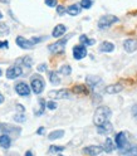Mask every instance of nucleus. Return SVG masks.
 Segmentation results:
<instances>
[{
  "instance_id": "25",
  "label": "nucleus",
  "mask_w": 137,
  "mask_h": 156,
  "mask_svg": "<svg viewBox=\"0 0 137 156\" xmlns=\"http://www.w3.org/2000/svg\"><path fill=\"white\" fill-rule=\"evenodd\" d=\"M123 154H125V156H137V146L136 145L130 146L126 151H123Z\"/></svg>"
},
{
  "instance_id": "38",
  "label": "nucleus",
  "mask_w": 137,
  "mask_h": 156,
  "mask_svg": "<svg viewBox=\"0 0 137 156\" xmlns=\"http://www.w3.org/2000/svg\"><path fill=\"white\" fill-rule=\"evenodd\" d=\"M8 45H9V43H8V41H4V42H0V48H2V49H6L8 48Z\"/></svg>"
},
{
  "instance_id": "9",
  "label": "nucleus",
  "mask_w": 137,
  "mask_h": 156,
  "mask_svg": "<svg viewBox=\"0 0 137 156\" xmlns=\"http://www.w3.org/2000/svg\"><path fill=\"white\" fill-rule=\"evenodd\" d=\"M102 151H103L102 146H98V145L87 146V147L83 149V154H86V155H88V156H97V155H100Z\"/></svg>"
},
{
  "instance_id": "34",
  "label": "nucleus",
  "mask_w": 137,
  "mask_h": 156,
  "mask_svg": "<svg viewBox=\"0 0 137 156\" xmlns=\"http://www.w3.org/2000/svg\"><path fill=\"white\" fill-rule=\"evenodd\" d=\"M45 4L48 6H51V8H54L58 4V0H45Z\"/></svg>"
},
{
  "instance_id": "12",
  "label": "nucleus",
  "mask_w": 137,
  "mask_h": 156,
  "mask_svg": "<svg viewBox=\"0 0 137 156\" xmlns=\"http://www.w3.org/2000/svg\"><path fill=\"white\" fill-rule=\"evenodd\" d=\"M97 131H98V133H101V135H108L113 131V126L111 122L107 121V122L102 123L101 126H97Z\"/></svg>"
},
{
  "instance_id": "42",
  "label": "nucleus",
  "mask_w": 137,
  "mask_h": 156,
  "mask_svg": "<svg viewBox=\"0 0 137 156\" xmlns=\"http://www.w3.org/2000/svg\"><path fill=\"white\" fill-rule=\"evenodd\" d=\"M3 102H4V96L0 93V103H3Z\"/></svg>"
},
{
  "instance_id": "8",
  "label": "nucleus",
  "mask_w": 137,
  "mask_h": 156,
  "mask_svg": "<svg viewBox=\"0 0 137 156\" xmlns=\"http://www.w3.org/2000/svg\"><path fill=\"white\" fill-rule=\"evenodd\" d=\"M87 55V48L84 45H76L73 48V57L74 59L79 61V59H83V58Z\"/></svg>"
},
{
  "instance_id": "26",
  "label": "nucleus",
  "mask_w": 137,
  "mask_h": 156,
  "mask_svg": "<svg viewBox=\"0 0 137 156\" xmlns=\"http://www.w3.org/2000/svg\"><path fill=\"white\" fill-rule=\"evenodd\" d=\"M18 62H22L23 63V66H26L28 68H30L32 67V64H33V59L29 55H25L24 58H22V59H19Z\"/></svg>"
},
{
  "instance_id": "21",
  "label": "nucleus",
  "mask_w": 137,
  "mask_h": 156,
  "mask_svg": "<svg viewBox=\"0 0 137 156\" xmlns=\"http://www.w3.org/2000/svg\"><path fill=\"white\" fill-rule=\"evenodd\" d=\"M102 149H103V151H106V152H112V151L114 150V145H113V142H112V140H111L110 137L106 139L104 146H103Z\"/></svg>"
},
{
  "instance_id": "22",
  "label": "nucleus",
  "mask_w": 137,
  "mask_h": 156,
  "mask_svg": "<svg viewBox=\"0 0 137 156\" xmlns=\"http://www.w3.org/2000/svg\"><path fill=\"white\" fill-rule=\"evenodd\" d=\"M63 135H64V131H63V130H55V131H53V132L49 133L48 139L52 140V141H53V140H58V139L63 137Z\"/></svg>"
},
{
  "instance_id": "23",
  "label": "nucleus",
  "mask_w": 137,
  "mask_h": 156,
  "mask_svg": "<svg viewBox=\"0 0 137 156\" xmlns=\"http://www.w3.org/2000/svg\"><path fill=\"white\" fill-rule=\"evenodd\" d=\"M49 81L52 82V84H55V86L61 83V77L58 76V72L52 71V72L49 73Z\"/></svg>"
},
{
  "instance_id": "40",
  "label": "nucleus",
  "mask_w": 137,
  "mask_h": 156,
  "mask_svg": "<svg viewBox=\"0 0 137 156\" xmlns=\"http://www.w3.org/2000/svg\"><path fill=\"white\" fill-rule=\"evenodd\" d=\"M16 108H18L19 111H22V112H24V111H25V108H24V107H23L22 105H16Z\"/></svg>"
},
{
  "instance_id": "17",
  "label": "nucleus",
  "mask_w": 137,
  "mask_h": 156,
  "mask_svg": "<svg viewBox=\"0 0 137 156\" xmlns=\"http://www.w3.org/2000/svg\"><path fill=\"white\" fill-rule=\"evenodd\" d=\"M10 144H12V140L9 137V135L4 133L0 136V146H2L3 149H9L10 147Z\"/></svg>"
},
{
  "instance_id": "35",
  "label": "nucleus",
  "mask_w": 137,
  "mask_h": 156,
  "mask_svg": "<svg viewBox=\"0 0 137 156\" xmlns=\"http://www.w3.org/2000/svg\"><path fill=\"white\" fill-rule=\"evenodd\" d=\"M57 13H58V15H63L65 13V8L63 5H58L57 6Z\"/></svg>"
},
{
  "instance_id": "27",
  "label": "nucleus",
  "mask_w": 137,
  "mask_h": 156,
  "mask_svg": "<svg viewBox=\"0 0 137 156\" xmlns=\"http://www.w3.org/2000/svg\"><path fill=\"white\" fill-rule=\"evenodd\" d=\"M59 72H61L63 76H69V74L72 73V68H71V66L64 64V66H62V67H61Z\"/></svg>"
},
{
  "instance_id": "44",
  "label": "nucleus",
  "mask_w": 137,
  "mask_h": 156,
  "mask_svg": "<svg viewBox=\"0 0 137 156\" xmlns=\"http://www.w3.org/2000/svg\"><path fill=\"white\" fill-rule=\"evenodd\" d=\"M2 74H3V71H2V68H0V77H2Z\"/></svg>"
},
{
  "instance_id": "32",
  "label": "nucleus",
  "mask_w": 137,
  "mask_h": 156,
  "mask_svg": "<svg viewBox=\"0 0 137 156\" xmlns=\"http://www.w3.org/2000/svg\"><path fill=\"white\" fill-rule=\"evenodd\" d=\"M45 105H47V107H48L49 110H55V108H57V106H58L57 102H54V101H48Z\"/></svg>"
},
{
  "instance_id": "41",
  "label": "nucleus",
  "mask_w": 137,
  "mask_h": 156,
  "mask_svg": "<svg viewBox=\"0 0 137 156\" xmlns=\"http://www.w3.org/2000/svg\"><path fill=\"white\" fill-rule=\"evenodd\" d=\"M25 156H33V152L32 151H26L25 152Z\"/></svg>"
},
{
  "instance_id": "15",
  "label": "nucleus",
  "mask_w": 137,
  "mask_h": 156,
  "mask_svg": "<svg viewBox=\"0 0 137 156\" xmlns=\"http://www.w3.org/2000/svg\"><path fill=\"white\" fill-rule=\"evenodd\" d=\"M81 5L79 4H73V5H69L67 9H65V12L69 14V15H72V16H76V15H78L81 13Z\"/></svg>"
},
{
  "instance_id": "45",
  "label": "nucleus",
  "mask_w": 137,
  "mask_h": 156,
  "mask_svg": "<svg viewBox=\"0 0 137 156\" xmlns=\"http://www.w3.org/2000/svg\"><path fill=\"white\" fill-rule=\"evenodd\" d=\"M0 19H3V14H2V12H0Z\"/></svg>"
},
{
  "instance_id": "11",
  "label": "nucleus",
  "mask_w": 137,
  "mask_h": 156,
  "mask_svg": "<svg viewBox=\"0 0 137 156\" xmlns=\"http://www.w3.org/2000/svg\"><path fill=\"white\" fill-rule=\"evenodd\" d=\"M16 44L23 48V49H32L34 47V44L32 43V41H29V39H25L24 37H18L16 38Z\"/></svg>"
},
{
  "instance_id": "1",
  "label": "nucleus",
  "mask_w": 137,
  "mask_h": 156,
  "mask_svg": "<svg viewBox=\"0 0 137 156\" xmlns=\"http://www.w3.org/2000/svg\"><path fill=\"white\" fill-rule=\"evenodd\" d=\"M111 116H112V111H111L110 107H107V106H100L96 110V112H94L93 122H94L96 126H101L102 123L108 121Z\"/></svg>"
},
{
  "instance_id": "18",
  "label": "nucleus",
  "mask_w": 137,
  "mask_h": 156,
  "mask_svg": "<svg viewBox=\"0 0 137 156\" xmlns=\"http://www.w3.org/2000/svg\"><path fill=\"white\" fill-rule=\"evenodd\" d=\"M100 51L103 52V53H111V52L114 51V45L111 42H103L100 45Z\"/></svg>"
},
{
  "instance_id": "46",
  "label": "nucleus",
  "mask_w": 137,
  "mask_h": 156,
  "mask_svg": "<svg viewBox=\"0 0 137 156\" xmlns=\"http://www.w3.org/2000/svg\"><path fill=\"white\" fill-rule=\"evenodd\" d=\"M0 127H2V125H0Z\"/></svg>"
},
{
  "instance_id": "24",
  "label": "nucleus",
  "mask_w": 137,
  "mask_h": 156,
  "mask_svg": "<svg viewBox=\"0 0 137 156\" xmlns=\"http://www.w3.org/2000/svg\"><path fill=\"white\" fill-rule=\"evenodd\" d=\"M79 42L82 43V45H93L94 43H96V41L94 39H88L87 38V35H81L79 37Z\"/></svg>"
},
{
  "instance_id": "4",
  "label": "nucleus",
  "mask_w": 137,
  "mask_h": 156,
  "mask_svg": "<svg viewBox=\"0 0 137 156\" xmlns=\"http://www.w3.org/2000/svg\"><path fill=\"white\" fill-rule=\"evenodd\" d=\"M118 22V18L114 16V15H103L100 20H98V28L100 29H106L111 27L113 23Z\"/></svg>"
},
{
  "instance_id": "10",
  "label": "nucleus",
  "mask_w": 137,
  "mask_h": 156,
  "mask_svg": "<svg viewBox=\"0 0 137 156\" xmlns=\"http://www.w3.org/2000/svg\"><path fill=\"white\" fill-rule=\"evenodd\" d=\"M114 141H116L117 147H118L120 150H122L125 146H126V144H127V136H126V133L125 132H118V133L116 135Z\"/></svg>"
},
{
  "instance_id": "7",
  "label": "nucleus",
  "mask_w": 137,
  "mask_h": 156,
  "mask_svg": "<svg viewBox=\"0 0 137 156\" xmlns=\"http://www.w3.org/2000/svg\"><path fill=\"white\" fill-rule=\"evenodd\" d=\"M15 92L22 97H26V96L30 94V87H29L25 82H20L15 86Z\"/></svg>"
},
{
  "instance_id": "20",
  "label": "nucleus",
  "mask_w": 137,
  "mask_h": 156,
  "mask_svg": "<svg viewBox=\"0 0 137 156\" xmlns=\"http://www.w3.org/2000/svg\"><path fill=\"white\" fill-rule=\"evenodd\" d=\"M73 92L77 94H88V90L84 84H77L73 87Z\"/></svg>"
},
{
  "instance_id": "47",
  "label": "nucleus",
  "mask_w": 137,
  "mask_h": 156,
  "mask_svg": "<svg viewBox=\"0 0 137 156\" xmlns=\"http://www.w3.org/2000/svg\"><path fill=\"white\" fill-rule=\"evenodd\" d=\"M59 156H62V155H59Z\"/></svg>"
},
{
  "instance_id": "31",
  "label": "nucleus",
  "mask_w": 137,
  "mask_h": 156,
  "mask_svg": "<svg viewBox=\"0 0 137 156\" xmlns=\"http://www.w3.org/2000/svg\"><path fill=\"white\" fill-rule=\"evenodd\" d=\"M25 120H26V117L24 115H15L14 116V121H16V122H24Z\"/></svg>"
},
{
  "instance_id": "29",
  "label": "nucleus",
  "mask_w": 137,
  "mask_h": 156,
  "mask_svg": "<svg viewBox=\"0 0 137 156\" xmlns=\"http://www.w3.org/2000/svg\"><path fill=\"white\" fill-rule=\"evenodd\" d=\"M39 103H40V110H39V111H35V115H37V116L42 115V113L44 112V108H45V101H44L43 98L39 100Z\"/></svg>"
},
{
  "instance_id": "14",
  "label": "nucleus",
  "mask_w": 137,
  "mask_h": 156,
  "mask_svg": "<svg viewBox=\"0 0 137 156\" xmlns=\"http://www.w3.org/2000/svg\"><path fill=\"white\" fill-rule=\"evenodd\" d=\"M123 90V86L121 83H117V84H111V86H107L104 88V92L108 93V94H116V93H120Z\"/></svg>"
},
{
  "instance_id": "39",
  "label": "nucleus",
  "mask_w": 137,
  "mask_h": 156,
  "mask_svg": "<svg viewBox=\"0 0 137 156\" xmlns=\"http://www.w3.org/2000/svg\"><path fill=\"white\" fill-rule=\"evenodd\" d=\"M45 132V129L44 127H40V129H38V131H37V133L38 135H43Z\"/></svg>"
},
{
  "instance_id": "37",
  "label": "nucleus",
  "mask_w": 137,
  "mask_h": 156,
  "mask_svg": "<svg viewBox=\"0 0 137 156\" xmlns=\"http://www.w3.org/2000/svg\"><path fill=\"white\" fill-rule=\"evenodd\" d=\"M131 112H132V116L137 120V105H135V106L132 107V111H131Z\"/></svg>"
},
{
  "instance_id": "28",
  "label": "nucleus",
  "mask_w": 137,
  "mask_h": 156,
  "mask_svg": "<svg viewBox=\"0 0 137 156\" xmlns=\"http://www.w3.org/2000/svg\"><path fill=\"white\" fill-rule=\"evenodd\" d=\"M79 5H81V8H83V9H90V8L93 5V0H82Z\"/></svg>"
},
{
  "instance_id": "2",
  "label": "nucleus",
  "mask_w": 137,
  "mask_h": 156,
  "mask_svg": "<svg viewBox=\"0 0 137 156\" xmlns=\"http://www.w3.org/2000/svg\"><path fill=\"white\" fill-rule=\"evenodd\" d=\"M30 86H32V91H33L35 94H40V93L44 91V86H45L43 77H40L39 74H34V76L32 77Z\"/></svg>"
},
{
  "instance_id": "5",
  "label": "nucleus",
  "mask_w": 137,
  "mask_h": 156,
  "mask_svg": "<svg viewBox=\"0 0 137 156\" xmlns=\"http://www.w3.org/2000/svg\"><path fill=\"white\" fill-rule=\"evenodd\" d=\"M48 96L55 100H65V98H71V92L68 90H57V91H51L48 93Z\"/></svg>"
},
{
  "instance_id": "3",
  "label": "nucleus",
  "mask_w": 137,
  "mask_h": 156,
  "mask_svg": "<svg viewBox=\"0 0 137 156\" xmlns=\"http://www.w3.org/2000/svg\"><path fill=\"white\" fill-rule=\"evenodd\" d=\"M68 38H69V37H67L64 39H61V41H58V42L51 44L48 49H49L52 53H54V54H62L64 52V49H65V44H67Z\"/></svg>"
},
{
  "instance_id": "43",
  "label": "nucleus",
  "mask_w": 137,
  "mask_h": 156,
  "mask_svg": "<svg viewBox=\"0 0 137 156\" xmlns=\"http://www.w3.org/2000/svg\"><path fill=\"white\" fill-rule=\"evenodd\" d=\"M2 3H9V0H0Z\"/></svg>"
},
{
  "instance_id": "16",
  "label": "nucleus",
  "mask_w": 137,
  "mask_h": 156,
  "mask_svg": "<svg viewBox=\"0 0 137 156\" xmlns=\"http://www.w3.org/2000/svg\"><path fill=\"white\" fill-rule=\"evenodd\" d=\"M65 30H67L65 25H63V24H58V25H55V28L53 29L52 35H53L54 38H59V37H62V35L65 33Z\"/></svg>"
},
{
  "instance_id": "33",
  "label": "nucleus",
  "mask_w": 137,
  "mask_h": 156,
  "mask_svg": "<svg viewBox=\"0 0 137 156\" xmlns=\"http://www.w3.org/2000/svg\"><path fill=\"white\" fill-rule=\"evenodd\" d=\"M65 147L64 146H51V151L52 152H59V151H63Z\"/></svg>"
},
{
  "instance_id": "6",
  "label": "nucleus",
  "mask_w": 137,
  "mask_h": 156,
  "mask_svg": "<svg viewBox=\"0 0 137 156\" xmlns=\"http://www.w3.org/2000/svg\"><path fill=\"white\" fill-rule=\"evenodd\" d=\"M22 74H23V69L19 66H12L6 69V78H9V80H15V78L20 77Z\"/></svg>"
},
{
  "instance_id": "30",
  "label": "nucleus",
  "mask_w": 137,
  "mask_h": 156,
  "mask_svg": "<svg viewBox=\"0 0 137 156\" xmlns=\"http://www.w3.org/2000/svg\"><path fill=\"white\" fill-rule=\"evenodd\" d=\"M9 33V28L6 24L4 23H0V35H3V34H8Z\"/></svg>"
},
{
  "instance_id": "13",
  "label": "nucleus",
  "mask_w": 137,
  "mask_h": 156,
  "mask_svg": "<svg viewBox=\"0 0 137 156\" xmlns=\"http://www.w3.org/2000/svg\"><path fill=\"white\" fill-rule=\"evenodd\" d=\"M123 48L126 52L133 53L137 49V41H135V39H127V41L123 42Z\"/></svg>"
},
{
  "instance_id": "19",
  "label": "nucleus",
  "mask_w": 137,
  "mask_h": 156,
  "mask_svg": "<svg viewBox=\"0 0 137 156\" xmlns=\"http://www.w3.org/2000/svg\"><path fill=\"white\" fill-rule=\"evenodd\" d=\"M87 83H88V86L91 87L92 90H94L96 88V86H97V83H100L101 82V78H98V77H94V76H90V77H87Z\"/></svg>"
},
{
  "instance_id": "36",
  "label": "nucleus",
  "mask_w": 137,
  "mask_h": 156,
  "mask_svg": "<svg viewBox=\"0 0 137 156\" xmlns=\"http://www.w3.org/2000/svg\"><path fill=\"white\" fill-rule=\"evenodd\" d=\"M38 71L39 72H45L47 71V64H44V63L43 64H39L38 66Z\"/></svg>"
}]
</instances>
